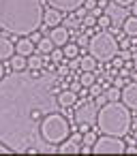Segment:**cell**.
<instances>
[{"mask_svg": "<svg viewBox=\"0 0 137 156\" xmlns=\"http://www.w3.org/2000/svg\"><path fill=\"white\" fill-rule=\"evenodd\" d=\"M96 126L103 135H114V137H124L131 126H133V118H131V109L120 103V101H109L99 109L96 115Z\"/></svg>", "mask_w": 137, "mask_h": 156, "instance_id": "obj_3", "label": "cell"}, {"mask_svg": "<svg viewBox=\"0 0 137 156\" xmlns=\"http://www.w3.org/2000/svg\"><path fill=\"white\" fill-rule=\"evenodd\" d=\"M96 58L92 56V54H88V56H79V69L81 71H94L96 69Z\"/></svg>", "mask_w": 137, "mask_h": 156, "instance_id": "obj_19", "label": "cell"}, {"mask_svg": "<svg viewBox=\"0 0 137 156\" xmlns=\"http://www.w3.org/2000/svg\"><path fill=\"white\" fill-rule=\"evenodd\" d=\"M131 77H133V81H137V71H135V69L131 71Z\"/></svg>", "mask_w": 137, "mask_h": 156, "instance_id": "obj_41", "label": "cell"}, {"mask_svg": "<svg viewBox=\"0 0 137 156\" xmlns=\"http://www.w3.org/2000/svg\"><path fill=\"white\" fill-rule=\"evenodd\" d=\"M96 2H99V0H86V5H84V7H86V11H92V9L96 7Z\"/></svg>", "mask_w": 137, "mask_h": 156, "instance_id": "obj_33", "label": "cell"}, {"mask_svg": "<svg viewBox=\"0 0 137 156\" xmlns=\"http://www.w3.org/2000/svg\"><path fill=\"white\" fill-rule=\"evenodd\" d=\"M15 54V45L11 43V39L0 37V60H11V56Z\"/></svg>", "mask_w": 137, "mask_h": 156, "instance_id": "obj_14", "label": "cell"}, {"mask_svg": "<svg viewBox=\"0 0 137 156\" xmlns=\"http://www.w3.org/2000/svg\"><path fill=\"white\" fill-rule=\"evenodd\" d=\"M122 28H124V34L126 37H137V15L126 17L124 24H122Z\"/></svg>", "mask_w": 137, "mask_h": 156, "instance_id": "obj_20", "label": "cell"}, {"mask_svg": "<svg viewBox=\"0 0 137 156\" xmlns=\"http://www.w3.org/2000/svg\"><path fill=\"white\" fill-rule=\"evenodd\" d=\"M5 77V66H2V60H0V79Z\"/></svg>", "mask_w": 137, "mask_h": 156, "instance_id": "obj_38", "label": "cell"}, {"mask_svg": "<svg viewBox=\"0 0 137 156\" xmlns=\"http://www.w3.org/2000/svg\"><path fill=\"white\" fill-rule=\"evenodd\" d=\"M54 47H56V45H54V41H52L49 37H41V41L37 43V51L43 54V56H49V54L54 51Z\"/></svg>", "mask_w": 137, "mask_h": 156, "instance_id": "obj_16", "label": "cell"}, {"mask_svg": "<svg viewBox=\"0 0 137 156\" xmlns=\"http://www.w3.org/2000/svg\"><path fill=\"white\" fill-rule=\"evenodd\" d=\"M62 54L67 60H73V58H79V45L77 43H67L62 47Z\"/></svg>", "mask_w": 137, "mask_h": 156, "instance_id": "obj_21", "label": "cell"}, {"mask_svg": "<svg viewBox=\"0 0 137 156\" xmlns=\"http://www.w3.org/2000/svg\"><path fill=\"white\" fill-rule=\"evenodd\" d=\"M114 2H116L118 7H131V5L135 2V0H114Z\"/></svg>", "mask_w": 137, "mask_h": 156, "instance_id": "obj_32", "label": "cell"}, {"mask_svg": "<svg viewBox=\"0 0 137 156\" xmlns=\"http://www.w3.org/2000/svg\"><path fill=\"white\" fill-rule=\"evenodd\" d=\"M45 66V56L43 54H32V56H28V69L30 71H41Z\"/></svg>", "mask_w": 137, "mask_h": 156, "instance_id": "obj_18", "label": "cell"}, {"mask_svg": "<svg viewBox=\"0 0 137 156\" xmlns=\"http://www.w3.org/2000/svg\"><path fill=\"white\" fill-rule=\"evenodd\" d=\"M118 54H120L122 60H131V58H135V56H133V49H122V51H118Z\"/></svg>", "mask_w": 137, "mask_h": 156, "instance_id": "obj_29", "label": "cell"}, {"mask_svg": "<svg viewBox=\"0 0 137 156\" xmlns=\"http://www.w3.org/2000/svg\"><path fill=\"white\" fill-rule=\"evenodd\" d=\"M58 152L60 154H79L81 152V145L75 141V139H67L58 145Z\"/></svg>", "mask_w": 137, "mask_h": 156, "instance_id": "obj_15", "label": "cell"}, {"mask_svg": "<svg viewBox=\"0 0 137 156\" xmlns=\"http://www.w3.org/2000/svg\"><path fill=\"white\" fill-rule=\"evenodd\" d=\"M9 64H11L13 71H26L28 69V58L26 56H20V54H13L11 60H9Z\"/></svg>", "mask_w": 137, "mask_h": 156, "instance_id": "obj_17", "label": "cell"}, {"mask_svg": "<svg viewBox=\"0 0 137 156\" xmlns=\"http://www.w3.org/2000/svg\"><path fill=\"white\" fill-rule=\"evenodd\" d=\"M94 103H96V105H101V107H103V105H105V103H109V101H107V96H105V92H103V94H99V96H96V98H94Z\"/></svg>", "mask_w": 137, "mask_h": 156, "instance_id": "obj_31", "label": "cell"}, {"mask_svg": "<svg viewBox=\"0 0 137 156\" xmlns=\"http://www.w3.org/2000/svg\"><path fill=\"white\" fill-rule=\"evenodd\" d=\"M45 2L62 13H75L86 5V0H45Z\"/></svg>", "mask_w": 137, "mask_h": 156, "instance_id": "obj_8", "label": "cell"}, {"mask_svg": "<svg viewBox=\"0 0 137 156\" xmlns=\"http://www.w3.org/2000/svg\"><path fill=\"white\" fill-rule=\"evenodd\" d=\"M52 41H54V45L56 47H64L67 43H69V28H64V26H56V28H52L49 30V34H47Z\"/></svg>", "mask_w": 137, "mask_h": 156, "instance_id": "obj_10", "label": "cell"}, {"mask_svg": "<svg viewBox=\"0 0 137 156\" xmlns=\"http://www.w3.org/2000/svg\"><path fill=\"white\" fill-rule=\"evenodd\" d=\"M56 103H58V107H62V109H71V107H75V103H77V92L64 90V92L58 94Z\"/></svg>", "mask_w": 137, "mask_h": 156, "instance_id": "obj_13", "label": "cell"}, {"mask_svg": "<svg viewBox=\"0 0 137 156\" xmlns=\"http://www.w3.org/2000/svg\"><path fill=\"white\" fill-rule=\"evenodd\" d=\"M37 49H34V41L30 39V37H20L17 39V43H15V54H20V56H32Z\"/></svg>", "mask_w": 137, "mask_h": 156, "instance_id": "obj_12", "label": "cell"}, {"mask_svg": "<svg viewBox=\"0 0 137 156\" xmlns=\"http://www.w3.org/2000/svg\"><path fill=\"white\" fill-rule=\"evenodd\" d=\"M126 152H128V154H137V147H133V145H131V147H126Z\"/></svg>", "mask_w": 137, "mask_h": 156, "instance_id": "obj_39", "label": "cell"}, {"mask_svg": "<svg viewBox=\"0 0 137 156\" xmlns=\"http://www.w3.org/2000/svg\"><path fill=\"white\" fill-rule=\"evenodd\" d=\"M122 103L131 111H137V81H131L122 88Z\"/></svg>", "mask_w": 137, "mask_h": 156, "instance_id": "obj_9", "label": "cell"}, {"mask_svg": "<svg viewBox=\"0 0 137 156\" xmlns=\"http://www.w3.org/2000/svg\"><path fill=\"white\" fill-rule=\"evenodd\" d=\"M0 154H13V150H11L9 145H5L2 141H0Z\"/></svg>", "mask_w": 137, "mask_h": 156, "instance_id": "obj_34", "label": "cell"}, {"mask_svg": "<svg viewBox=\"0 0 137 156\" xmlns=\"http://www.w3.org/2000/svg\"><path fill=\"white\" fill-rule=\"evenodd\" d=\"M90 54L99 60V62H111L118 56V41L114 39L111 32L101 30L96 34L90 37V45H88Z\"/></svg>", "mask_w": 137, "mask_h": 156, "instance_id": "obj_5", "label": "cell"}, {"mask_svg": "<svg viewBox=\"0 0 137 156\" xmlns=\"http://www.w3.org/2000/svg\"><path fill=\"white\" fill-rule=\"evenodd\" d=\"M133 139H135V141H137V130H135V133H133Z\"/></svg>", "mask_w": 137, "mask_h": 156, "instance_id": "obj_43", "label": "cell"}, {"mask_svg": "<svg viewBox=\"0 0 137 156\" xmlns=\"http://www.w3.org/2000/svg\"><path fill=\"white\" fill-rule=\"evenodd\" d=\"M124 152H126L124 141L114 135H103L92 145V154H124Z\"/></svg>", "mask_w": 137, "mask_h": 156, "instance_id": "obj_6", "label": "cell"}, {"mask_svg": "<svg viewBox=\"0 0 137 156\" xmlns=\"http://www.w3.org/2000/svg\"><path fill=\"white\" fill-rule=\"evenodd\" d=\"M88 90H90V96H92V98H96L99 94H103V86H101V83H96V81H94Z\"/></svg>", "mask_w": 137, "mask_h": 156, "instance_id": "obj_26", "label": "cell"}, {"mask_svg": "<svg viewBox=\"0 0 137 156\" xmlns=\"http://www.w3.org/2000/svg\"><path fill=\"white\" fill-rule=\"evenodd\" d=\"M96 115H99V111H96V103H92L90 98L88 101H84V103H79V105H75V122L77 124H92V122H96Z\"/></svg>", "mask_w": 137, "mask_h": 156, "instance_id": "obj_7", "label": "cell"}, {"mask_svg": "<svg viewBox=\"0 0 137 156\" xmlns=\"http://www.w3.org/2000/svg\"><path fill=\"white\" fill-rule=\"evenodd\" d=\"M96 24H99V28L107 30V28L111 26V17H109V15H105V13H101V15H99V20H96Z\"/></svg>", "mask_w": 137, "mask_h": 156, "instance_id": "obj_24", "label": "cell"}, {"mask_svg": "<svg viewBox=\"0 0 137 156\" xmlns=\"http://www.w3.org/2000/svg\"><path fill=\"white\" fill-rule=\"evenodd\" d=\"M133 69H135V71H137V56H135V58H133Z\"/></svg>", "mask_w": 137, "mask_h": 156, "instance_id": "obj_42", "label": "cell"}, {"mask_svg": "<svg viewBox=\"0 0 137 156\" xmlns=\"http://www.w3.org/2000/svg\"><path fill=\"white\" fill-rule=\"evenodd\" d=\"M69 120L62 115V113H56V111H49L43 122H41V135H43V141L52 147H58L62 141L69 139Z\"/></svg>", "mask_w": 137, "mask_h": 156, "instance_id": "obj_4", "label": "cell"}, {"mask_svg": "<svg viewBox=\"0 0 137 156\" xmlns=\"http://www.w3.org/2000/svg\"><path fill=\"white\" fill-rule=\"evenodd\" d=\"M62 22H64L62 11H58V9H54V7H49V9L43 13V24H45L47 28H56V26H60Z\"/></svg>", "mask_w": 137, "mask_h": 156, "instance_id": "obj_11", "label": "cell"}, {"mask_svg": "<svg viewBox=\"0 0 137 156\" xmlns=\"http://www.w3.org/2000/svg\"><path fill=\"white\" fill-rule=\"evenodd\" d=\"M96 139H99V137H96L94 133H90V130H88V133H84V137H81V143H84V145H90V147H92Z\"/></svg>", "mask_w": 137, "mask_h": 156, "instance_id": "obj_25", "label": "cell"}, {"mask_svg": "<svg viewBox=\"0 0 137 156\" xmlns=\"http://www.w3.org/2000/svg\"><path fill=\"white\" fill-rule=\"evenodd\" d=\"M49 56H52V60H54V62H60V60L64 58V54H62V51H56V49H54Z\"/></svg>", "mask_w": 137, "mask_h": 156, "instance_id": "obj_30", "label": "cell"}, {"mask_svg": "<svg viewBox=\"0 0 137 156\" xmlns=\"http://www.w3.org/2000/svg\"><path fill=\"white\" fill-rule=\"evenodd\" d=\"M88 34H90V32H86V34H79V37H77V45H79V47H86V45H90V39H88Z\"/></svg>", "mask_w": 137, "mask_h": 156, "instance_id": "obj_28", "label": "cell"}, {"mask_svg": "<svg viewBox=\"0 0 137 156\" xmlns=\"http://www.w3.org/2000/svg\"><path fill=\"white\" fill-rule=\"evenodd\" d=\"M58 69H60V71H58V73H60V77H62V75H67V73H69V69H67V66H58Z\"/></svg>", "mask_w": 137, "mask_h": 156, "instance_id": "obj_37", "label": "cell"}, {"mask_svg": "<svg viewBox=\"0 0 137 156\" xmlns=\"http://www.w3.org/2000/svg\"><path fill=\"white\" fill-rule=\"evenodd\" d=\"M41 0H0V30L17 37H30L43 24Z\"/></svg>", "mask_w": 137, "mask_h": 156, "instance_id": "obj_2", "label": "cell"}, {"mask_svg": "<svg viewBox=\"0 0 137 156\" xmlns=\"http://www.w3.org/2000/svg\"><path fill=\"white\" fill-rule=\"evenodd\" d=\"M131 7H133V15H137V0H135V2H133Z\"/></svg>", "mask_w": 137, "mask_h": 156, "instance_id": "obj_40", "label": "cell"}, {"mask_svg": "<svg viewBox=\"0 0 137 156\" xmlns=\"http://www.w3.org/2000/svg\"><path fill=\"white\" fill-rule=\"evenodd\" d=\"M88 130H90V124H86V122L79 124V133H88Z\"/></svg>", "mask_w": 137, "mask_h": 156, "instance_id": "obj_36", "label": "cell"}, {"mask_svg": "<svg viewBox=\"0 0 137 156\" xmlns=\"http://www.w3.org/2000/svg\"><path fill=\"white\" fill-rule=\"evenodd\" d=\"M96 20H99V17H94L92 13H86V15H84V26H86V28H90V26H94V24H96Z\"/></svg>", "mask_w": 137, "mask_h": 156, "instance_id": "obj_27", "label": "cell"}, {"mask_svg": "<svg viewBox=\"0 0 137 156\" xmlns=\"http://www.w3.org/2000/svg\"><path fill=\"white\" fill-rule=\"evenodd\" d=\"M105 96H107V101H122V88H118V86H107Z\"/></svg>", "mask_w": 137, "mask_h": 156, "instance_id": "obj_22", "label": "cell"}, {"mask_svg": "<svg viewBox=\"0 0 137 156\" xmlns=\"http://www.w3.org/2000/svg\"><path fill=\"white\" fill-rule=\"evenodd\" d=\"M54 105L52 81L41 71H15L0 79V141L13 152L37 154L41 122Z\"/></svg>", "mask_w": 137, "mask_h": 156, "instance_id": "obj_1", "label": "cell"}, {"mask_svg": "<svg viewBox=\"0 0 137 156\" xmlns=\"http://www.w3.org/2000/svg\"><path fill=\"white\" fill-rule=\"evenodd\" d=\"M75 69H79V58H73L71 60V71H75Z\"/></svg>", "mask_w": 137, "mask_h": 156, "instance_id": "obj_35", "label": "cell"}, {"mask_svg": "<svg viewBox=\"0 0 137 156\" xmlns=\"http://www.w3.org/2000/svg\"><path fill=\"white\" fill-rule=\"evenodd\" d=\"M94 81H96V79H94V71H84V73L79 75V83H81L84 88H90Z\"/></svg>", "mask_w": 137, "mask_h": 156, "instance_id": "obj_23", "label": "cell"}]
</instances>
